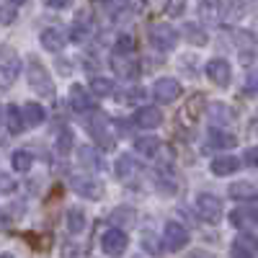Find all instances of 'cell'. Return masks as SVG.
Listing matches in <instances>:
<instances>
[{
	"mask_svg": "<svg viewBox=\"0 0 258 258\" xmlns=\"http://www.w3.org/2000/svg\"><path fill=\"white\" fill-rule=\"evenodd\" d=\"M6 114H8V129H11L13 135H18L21 129H24V119H21V111H18V106H13V103H11Z\"/></svg>",
	"mask_w": 258,
	"mask_h": 258,
	"instance_id": "cell-28",
	"label": "cell"
},
{
	"mask_svg": "<svg viewBox=\"0 0 258 258\" xmlns=\"http://www.w3.org/2000/svg\"><path fill=\"white\" fill-rule=\"evenodd\" d=\"M11 165H13V170H18V173H26V170L34 165V158H31V153H26V150H16V153L11 155Z\"/></svg>",
	"mask_w": 258,
	"mask_h": 258,
	"instance_id": "cell-22",
	"label": "cell"
},
{
	"mask_svg": "<svg viewBox=\"0 0 258 258\" xmlns=\"http://www.w3.org/2000/svg\"><path fill=\"white\" fill-rule=\"evenodd\" d=\"M230 197L238 199V202H253V199H255V186H253L250 181L232 183V186H230Z\"/></svg>",
	"mask_w": 258,
	"mask_h": 258,
	"instance_id": "cell-18",
	"label": "cell"
},
{
	"mask_svg": "<svg viewBox=\"0 0 258 258\" xmlns=\"http://www.w3.org/2000/svg\"><path fill=\"white\" fill-rule=\"evenodd\" d=\"M111 91H114V83H111L109 78H101V75L91 78V96H96V98H106Z\"/></svg>",
	"mask_w": 258,
	"mask_h": 258,
	"instance_id": "cell-20",
	"label": "cell"
},
{
	"mask_svg": "<svg viewBox=\"0 0 258 258\" xmlns=\"http://www.w3.org/2000/svg\"><path fill=\"white\" fill-rule=\"evenodd\" d=\"M111 64H114L116 75H121V78H137V73H140V62L129 54H116Z\"/></svg>",
	"mask_w": 258,
	"mask_h": 258,
	"instance_id": "cell-12",
	"label": "cell"
},
{
	"mask_svg": "<svg viewBox=\"0 0 258 258\" xmlns=\"http://www.w3.org/2000/svg\"><path fill=\"white\" fill-rule=\"evenodd\" d=\"M44 109H41V103H34V101H29L26 106H24V126H39V124H44Z\"/></svg>",
	"mask_w": 258,
	"mask_h": 258,
	"instance_id": "cell-16",
	"label": "cell"
},
{
	"mask_svg": "<svg viewBox=\"0 0 258 258\" xmlns=\"http://www.w3.org/2000/svg\"><path fill=\"white\" fill-rule=\"evenodd\" d=\"M13 21H16V11L0 6V24H13Z\"/></svg>",
	"mask_w": 258,
	"mask_h": 258,
	"instance_id": "cell-34",
	"label": "cell"
},
{
	"mask_svg": "<svg viewBox=\"0 0 258 258\" xmlns=\"http://www.w3.org/2000/svg\"><path fill=\"white\" fill-rule=\"evenodd\" d=\"M111 220H114L116 225H132V222L137 220V214H135V209H129V207H119V209L111 214Z\"/></svg>",
	"mask_w": 258,
	"mask_h": 258,
	"instance_id": "cell-29",
	"label": "cell"
},
{
	"mask_svg": "<svg viewBox=\"0 0 258 258\" xmlns=\"http://www.w3.org/2000/svg\"><path fill=\"white\" fill-rule=\"evenodd\" d=\"M114 52L116 54H132L135 52V36L132 34H119L114 41Z\"/></svg>",
	"mask_w": 258,
	"mask_h": 258,
	"instance_id": "cell-24",
	"label": "cell"
},
{
	"mask_svg": "<svg viewBox=\"0 0 258 258\" xmlns=\"http://www.w3.org/2000/svg\"><path fill=\"white\" fill-rule=\"evenodd\" d=\"M13 188H16V183H13L8 176L0 173V191H13Z\"/></svg>",
	"mask_w": 258,
	"mask_h": 258,
	"instance_id": "cell-37",
	"label": "cell"
},
{
	"mask_svg": "<svg viewBox=\"0 0 258 258\" xmlns=\"http://www.w3.org/2000/svg\"><path fill=\"white\" fill-rule=\"evenodd\" d=\"M126 245H129V240H126V235H124L119 227H114V230H109V232H103V238H101V248H103V253H106V255H111V258L124 255Z\"/></svg>",
	"mask_w": 258,
	"mask_h": 258,
	"instance_id": "cell-6",
	"label": "cell"
},
{
	"mask_svg": "<svg viewBox=\"0 0 258 258\" xmlns=\"http://www.w3.org/2000/svg\"><path fill=\"white\" fill-rule=\"evenodd\" d=\"M197 212H199V217L204 222L214 225L222 217V202L217 197H212V194H199L197 197Z\"/></svg>",
	"mask_w": 258,
	"mask_h": 258,
	"instance_id": "cell-4",
	"label": "cell"
},
{
	"mask_svg": "<svg viewBox=\"0 0 258 258\" xmlns=\"http://www.w3.org/2000/svg\"><path fill=\"white\" fill-rule=\"evenodd\" d=\"M255 255V240L253 235H240L232 243V258H253Z\"/></svg>",
	"mask_w": 258,
	"mask_h": 258,
	"instance_id": "cell-14",
	"label": "cell"
},
{
	"mask_svg": "<svg viewBox=\"0 0 258 258\" xmlns=\"http://www.w3.org/2000/svg\"><path fill=\"white\" fill-rule=\"evenodd\" d=\"M207 78H209L214 85H220V88H227V85H230V78H232L230 62L222 59V57L209 59V64H207Z\"/></svg>",
	"mask_w": 258,
	"mask_h": 258,
	"instance_id": "cell-7",
	"label": "cell"
},
{
	"mask_svg": "<svg viewBox=\"0 0 258 258\" xmlns=\"http://www.w3.org/2000/svg\"><path fill=\"white\" fill-rule=\"evenodd\" d=\"M21 73V59L13 49H0V88H6V85H11Z\"/></svg>",
	"mask_w": 258,
	"mask_h": 258,
	"instance_id": "cell-3",
	"label": "cell"
},
{
	"mask_svg": "<svg viewBox=\"0 0 258 258\" xmlns=\"http://www.w3.org/2000/svg\"><path fill=\"white\" fill-rule=\"evenodd\" d=\"M64 44H68V39H64V34L59 29H47L41 34V47L49 49V52H59Z\"/></svg>",
	"mask_w": 258,
	"mask_h": 258,
	"instance_id": "cell-17",
	"label": "cell"
},
{
	"mask_svg": "<svg viewBox=\"0 0 258 258\" xmlns=\"http://www.w3.org/2000/svg\"><path fill=\"white\" fill-rule=\"evenodd\" d=\"M126 3H129V0H109V11L111 13H119V11L126 8Z\"/></svg>",
	"mask_w": 258,
	"mask_h": 258,
	"instance_id": "cell-36",
	"label": "cell"
},
{
	"mask_svg": "<svg viewBox=\"0 0 258 258\" xmlns=\"http://www.w3.org/2000/svg\"><path fill=\"white\" fill-rule=\"evenodd\" d=\"M150 41H153V47L158 52H170L178 41V31L170 24H155L150 29Z\"/></svg>",
	"mask_w": 258,
	"mask_h": 258,
	"instance_id": "cell-2",
	"label": "cell"
},
{
	"mask_svg": "<svg viewBox=\"0 0 258 258\" xmlns=\"http://www.w3.org/2000/svg\"><path fill=\"white\" fill-rule=\"evenodd\" d=\"M245 165H248V168H253V165H255V147H250L248 153H245Z\"/></svg>",
	"mask_w": 258,
	"mask_h": 258,
	"instance_id": "cell-39",
	"label": "cell"
},
{
	"mask_svg": "<svg viewBox=\"0 0 258 258\" xmlns=\"http://www.w3.org/2000/svg\"><path fill=\"white\" fill-rule=\"evenodd\" d=\"M126 96H129V98H126V101H140V98H142V96H145V91H142V88H132V91H129V93H126Z\"/></svg>",
	"mask_w": 258,
	"mask_h": 258,
	"instance_id": "cell-38",
	"label": "cell"
},
{
	"mask_svg": "<svg viewBox=\"0 0 258 258\" xmlns=\"http://www.w3.org/2000/svg\"><path fill=\"white\" fill-rule=\"evenodd\" d=\"M209 142H212V147H220V150H230V147L238 145L235 135L222 132V129H212V132H209Z\"/></svg>",
	"mask_w": 258,
	"mask_h": 258,
	"instance_id": "cell-19",
	"label": "cell"
},
{
	"mask_svg": "<svg viewBox=\"0 0 258 258\" xmlns=\"http://www.w3.org/2000/svg\"><path fill=\"white\" fill-rule=\"evenodd\" d=\"M70 106L75 111H91L93 106H96V101H93V96L83 88V85H73L70 88Z\"/></svg>",
	"mask_w": 258,
	"mask_h": 258,
	"instance_id": "cell-11",
	"label": "cell"
},
{
	"mask_svg": "<svg viewBox=\"0 0 258 258\" xmlns=\"http://www.w3.org/2000/svg\"><path fill=\"white\" fill-rule=\"evenodd\" d=\"M186 34H191V36H188L191 44H199V47H204V44H207V34H204L202 29H197L194 24H188V26H186Z\"/></svg>",
	"mask_w": 258,
	"mask_h": 258,
	"instance_id": "cell-32",
	"label": "cell"
},
{
	"mask_svg": "<svg viewBox=\"0 0 258 258\" xmlns=\"http://www.w3.org/2000/svg\"><path fill=\"white\" fill-rule=\"evenodd\" d=\"M70 147H73V132H70V129H62L59 140H57V153L59 155H68Z\"/></svg>",
	"mask_w": 258,
	"mask_h": 258,
	"instance_id": "cell-31",
	"label": "cell"
},
{
	"mask_svg": "<svg viewBox=\"0 0 258 258\" xmlns=\"http://www.w3.org/2000/svg\"><path fill=\"white\" fill-rule=\"evenodd\" d=\"M78 155H80V160H83L85 168H91V170H98L101 168V158L93 153V147H80Z\"/></svg>",
	"mask_w": 258,
	"mask_h": 258,
	"instance_id": "cell-27",
	"label": "cell"
},
{
	"mask_svg": "<svg viewBox=\"0 0 258 258\" xmlns=\"http://www.w3.org/2000/svg\"><path fill=\"white\" fill-rule=\"evenodd\" d=\"M68 230L73 232V235H80L83 230H85V212L83 209H68Z\"/></svg>",
	"mask_w": 258,
	"mask_h": 258,
	"instance_id": "cell-21",
	"label": "cell"
},
{
	"mask_svg": "<svg viewBox=\"0 0 258 258\" xmlns=\"http://www.w3.org/2000/svg\"><path fill=\"white\" fill-rule=\"evenodd\" d=\"M163 243L168 250H183L188 245V230L181 222H168L163 230Z\"/></svg>",
	"mask_w": 258,
	"mask_h": 258,
	"instance_id": "cell-5",
	"label": "cell"
},
{
	"mask_svg": "<svg viewBox=\"0 0 258 258\" xmlns=\"http://www.w3.org/2000/svg\"><path fill=\"white\" fill-rule=\"evenodd\" d=\"M240 168V158H232V155H220L212 160V173L214 176H230Z\"/></svg>",
	"mask_w": 258,
	"mask_h": 258,
	"instance_id": "cell-13",
	"label": "cell"
},
{
	"mask_svg": "<svg viewBox=\"0 0 258 258\" xmlns=\"http://www.w3.org/2000/svg\"><path fill=\"white\" fill-rule=\"evenodd\" d=\"M0 258H13V255H11V253H3V255H0Z\"/></svg>",
	"mask_w": 258,
	"mask_h": 258,
	"instance_id": "cell-43",
	"label": "cell"
},
{
	"mask_svg": "<svg viewBox=\"0 0 258 258\" xmlns=\"http://www.w3.org/2000/svg\"><path fill=\"white\" fill-rule=\"evenodd\" d=\"M88 132L101 142V147H111L114 142V137H111V132H109V129H106V116H96V121L93 124H88Z\"/></svg>",
	"mask_w": 258,
	"mask_h": 258,
	"instance_id": "cell-15",
	"label": "cell"
},
{
	"mask_svg": "<svg viewBox=\"0 0 258 258\" xmlns=\"http://www.w3.org/2000/svg\"><path fill=\"white\" fill-rule=\"evenodd\" d=\"M135 147H137V153H142V155H155L160 150V142L155 137H140L135 142Z\"/></svg>",
	"mask_w": 258,
	"mask_h": 258,
	"instance_id": "cell-26",
	"label": "cell"
},
{
	"mask_svg": "<svg viewBox=\"0 0 258 258\" xmlns=\"http://www.w3.org/2000/svg\"><path fill=\"white\" fill-rule=\"evenodd\" d=\"M73 188L75 194H80V197L85 199H101L103 197V186L93 178H83V176H75L73 178Z\"/></svg>",
	"mask_w": 258,
	"mask_h": 258,
	"instance_id": "cell-9",
	"label": "cell"
},
{
	"mask_svg": "<svg viewBox=\"0 0 258 258\" xmlns=\"http://www.w3.org/2000/svg\"><path fill=\"white\" fill-rule=\"evenodd\" d=\"M8 3H16V6H21V3H26V0H8Z\"/></svg>",
	"mask_w": 258,
	"mask_h": 258,
	"instance_id": "cell-42",
	"label": "cell"
},
{
	"mask_svg": "<svg viewBox=\"0 0 258 258\" xmlns=\"http://www.w3.org/2000/svg\"><path fill=\"white\" fill-rule=\"evenodd\" d=\"M199 13L207 21H217V16H220V0H199Z\"/></svg>",
	"mask_w": 258,
	"mask_h": 258,
	"instance_id": "cell-25",
	"label": "cell"
},
{
	"mask_svg": "<svg viewBox=\"0 0 258 258\" xmlns=\"http://www.w3.org/2000/svg\"><path fill=\"white\" fill-rule=\"evenodd\" d=\"M0 121H3V106H0Z\"/></svg>",
	"mask_w": 258,
	"mask_h": 258,
	"instance_id": "cell-44",
	"label": "cell"
},
{
	"mask_svg": "<svg viewBox=\"0 0 258 258\" xmlns=\"http://www.w3.org/2000/svg\"><path fill=\"white\" fill-rule=\"evenodd\" d=\"M83 36H85V31H83L80 26H73V39H75V41H83Z\"/></svg>",
	"mask_w": 258,
	"mask_h": 258,
	"instance_id": "cell-40",
	"label": "cell"
},
{
	"mask_svg": "<svg viewBox=\"0 0 258 258\" xmlns=\"http://www.w3.org/2000/svg\"><path fill=\"white\" fill-rule=\"evenodd\" d=\"M230 220H232V225H235V227L253 225V222H255V209H253V207H248V209H235Z\"/></svg>",
	"mask_w": 258,
	"mask_h": 258,
	"instance_id": "cell-23",
	"label": "cell"
},
{
	"mask_svg": "<svg viewBox=\"0 0 258 258\" xmlns=\"http://www.w3.org/2000/svg\"><path fill=\"white\" fill-rule=\"evenodd\" d=\"M73 3V0H44V6H49V8H54V11H59V8H68Z\"/></svg>",
	"mask_w": 258,
	"mask_h": 258,
	"instance_id": "cell-35",
	"label": "cell"
},
{
	"mask_svg": "<svg viewBox=\"0 0 258 258\" xmlns=\"http://www.w3.org/2000/svg\"><path fill=\"white\" fill-rule=\"evenodd\" d=\"M132 168H135V160L129 158V155H121L119 160H116V178H126L129 173H132Z\"/></svg>",
	"mask_w": 258,
	"mask_h": 258,
	"instance_id": "cell-30",
	"label": "cell"
},
{
	"mask_svg": "<svg viewBox=\"0 0 258 258\" xmlns=\"http://www.w3.org/2000/svg\"><path fill=\"white\" fill-rule=\"evenodd\" d=\"M135 121H137V126H142V129H158V126L163 124V114H160L158 106H145V109L137 111Z\"/></svg>",
	"mask_w": 258,
	"mask_h": 258,
	"instance_id": "cell-10",
	"label": "cell"
},
{
	"mask_svg": "<svg viewBox=\"0 0 258 258\" xmlns=\"http://www.w3.org/2000/svg\"><path fill=\"white\" fill-rule=\"evenodd\" d=\"M29 85L34 88V93H39L41 98H52L54 96V83H52L47 68L39 59L29 62Z\"/></svg>",
	"mask_w": 258,
	"mask_h": 258,
	"instance_id": "cell-1",
	"label": "cell"
},
{
	"mask_svg": "<svg viewBox=\"0 0 258 258\" xmlns=\"http://www.w3.org/2000/svg\"><path fill=\"white\" fill-rule=\"evenodd\" d=\"M188 258H207V255H204V253H191Z\"/></svg>",
	"mask_w": 258,
	"mask_h": 258,
	"instance_id": "cell-41",
	"label": "cell"
},
{
	"mask_svg": "<svg viewBox=\"0 0 258 258\" xmlns=\"http://www.w3.org/2000/svg\"><path fill=\"white\" fill-rule=\"evenodd\" d=\"M142 245H145V250H150V253H160V245H158V240H155L150 232H145V235H142Z\"/></svg>",
	"mask_w": 258,
	"mask_h": 258,
	"instance_id": "cell-33",
	"label": "cell"
},
{
	"mask_svg": "<svg viewBox=\"0 0 258 258\" xmlns=\"http://www.w3.org/2000/svg\"><path fill=\"white\" fill-rule=\"evenodd\" d=\"M153 93L160 103H173L178 96H181V83L176 78H160L155 85H153Z\"/></svg>",
	"mask_w": 258,
	"mask_h": 258,
	"instance_id": "cell-8",
	"label": "cell"
}]
</instances>
